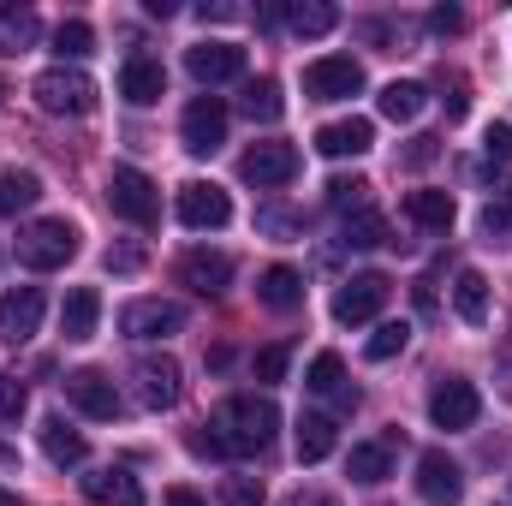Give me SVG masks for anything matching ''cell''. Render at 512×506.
<instances>
[{"mask_svg": "<svg viewBox=\"0 0 512 506\" xmlns=\"http://www.w3.org/2000/svg\"><path fill=\"white\" fill-rule=\"evenodd\" d=\"M239 179L256 185V191L292 185V179H298V149H292V143H256V149H245V161H239Z\"/></svg>", "mask_w": 512, "mask_h": 506, "instance_id": "30bf717a", "label": "cell"}, {"mask_svg": "<svg viewBox=\"0 0 512 506\" xmlns=\"http://www.w3.org/2000/svg\"><path fill=\"white\" fill-rule=\"evenodd\" d=\"M423 108H429V90H423V84H411V78H393V84L382 90V114L393 120V126H411Z\"/></svg>", "mask_w": 512, "mask_h": 506, "instance_id": "f1b7e54d", "label": "cell"}, {"mask_svg": "<svg viewBox=\"0 0 512 506\" xmlns=\"http://www.w3.org/2000/svg\"><path fill=\"white\" fill-rule=\"evenodd\" d=\"M36 197H42V179H36V173H24V167H6V173H0V215L30 209Z\"/></svg>", "mask_w": 512, "mask_h": 506, "instance_id": "f546056e", "label": "cell"}, {"mask_svg": "<svg viewBox=\"0 0 512 506\" xmlns=\"http://www.w3.org/2000/svg\"><path fill=\"white\" fill-rule=\"evenodd\" d=\"M245 114L262 120V126H274V120L286 114V102H280V84H274V78H251V84H245Z\"/></svg>", "mask_w": 512, "mask_h": 506, "instance_id": "d6a6232c", "label": "cell"}, {"mask_svg": "<svg viewBox=\"0 0 512 506\" xmlns=\"http://www.w3.org/2000/svg\"><path fill=\"white\" fill-rule=\"evenodd\" d=\"M84 495H90L96 506H143V489H137V477H131L126 465L90 471V477H84Z\"/></svg>", "mask_w": 512, "mask_h": 506, "instance_id": "44dd1931", "label": "cell"}, {"mask_svg": "<svg viewBox=\"0 0 512 506\" xmlns=\"http://www.w3.org/2000/svg\"><path fill=\"white\" fill-rule=\"evenodd\" d=\"M453 310H459V322H471V328L489 322V280H483L477 268H459V280H453Z\"/></svg>", "mask_w": 512, "mask_h": 506, "instance_id": "d4e9b609", "label": "cell"}, {"mask_svg": "<svg viewBox=\"0 0 512 506\" xmlns=\"http://www.w3.org/2000/svg\"><path fill=\"white\" fill-rule=\"evenodd\" d=\"M42 453L54 465H84L90 459V441L78 429H66V417H42Z\"/></svg>", "mask_w": 512, "mask_h": 506, "instance_id": "484cf974", "label": "cell"}, {"mask_svg": "<svg viewBox=\"0 0 512 506\" xmlns=\"http://www.w3.org/2000/svg\"><path fill=\"white\" fill-rule=\"evenodd\" d=\"M54 48H60V60H84V54L96 48V30H90L84 18H66V24L54 30Z\"/></svg>", "mask_w": 512, "mask_h": 506, "instance_id": "e575fe53", "label": "cell"}, {"mask_svg": "<svg viewBox=\"0 0 512 506\" xmlns=\"http://www.w3.org/2000/svg\"><path fill=\"white\" fill-rule=\"evenodd\" d=\"M185 72H191L197 84L245 78V48H239V42H197V48H185Z\"/></svg>", "mask_w": 512, "mask_h": 506, "instance_id": "4fadbf2b", "label": "cell"}, {"mask_svg": "<svg viewBox=\"0 0 512 506\" xmlns=\"http://www.w3.org/2000/svg\"><path fill=\"white\" fill-rule=\"evenodd\" d=\"M0 506H18V501H12V495H0Z\"/></svg>", "mask_w": 512, "mask_h": 506, "instance_id": "c3c4849f", "label": "cell"}, {"mask_svg": "<svg viewBox=\"0 0 512 506\" xmlns=\"http://www.w3.org/2000/svg\"><path fill=\"white\" fill-rule=\"evenodd\" d=\"M0 96H6V90H0Z\"/></svg>", "mask_w": 512, "mask_h": 506, "instance_id": "681fc988", "label": "cell"}, {"mask_svg": "<svg viewBox=\"0 0 512 506\" xmlns=\"http://www.w3.org/2000/svg\"><path fill=\"white\" fill-rule=\"evenodd\" d=\"M96 322H102V292L96 286H72L66 304H60V334L66 340H90Z\"/></svg>", "mask_w": 512, "mask_h": 506, "instance_id": "7402d4cb", "label": "cell"}, {"mask_svg": "<svg viewBox=\"0 0 512 506\" xmlns=\"http://www.w3.org/2000/svg\"><path fill=\"white\" fill-rule=\"evenodd\" d=\"M376 149V126L370 120H328V126L316 131V155H328V161H346V155H370Z\"/></svg>", "mask_w": 512, "mask_h": 506, "instance_id": "2e32d148", "label": "cell"}, {"mask_svg": "<svg viewBox=\"0 0 512 506\" xmlns=\"http://www.w3.org/2000/svg\"><path fill=\"white\" fill-rule=\"evenodd\" d=\"M286 24H292L298 36H328V30L340 24V12H334L328 0H298V6L286 12Z\"/></svg>", "mask_w": 512, "mask_h": 506, "instance_id": "1f68e13d", "label": "cell"}, {"mask_svg": "<svg viewBox=\"0 0 512 506\" xmlns=\"http://www.w3.org/2000/svg\"><path fill=\"white\" fill-rule=\"evenodd\" d=\"M483 417V393L471 387L465 376H447L435 381V393H429V423L435 429H471Z\"/></svg>", "mask_w": 512, "mask_h": 506, "instance_id": "52a82bcc", "label": "cell"}, {"mask_svg": "<svg viewBox=\"0 0 512 506\" xmlns=\"http://www.w3.org/2000/svg\"><path fill=\"white\" fill-rule=\"evenodd\" d=\"M507 227H512V203H489V209H483V233L495 239V233H507Z\"/></svg>", "mask_w": 512, "mask_h": 506, "instance_id": "60d3db41", "label": "cell"}, {"mask_svg": "<svg viewBox=\"0 0 512 506\" xmlns=\"http://www.w3.org/2000/svg\"><path fill=\"white\" fill-rule=\"evenodd\" d=\"M173 215H179V227H191V233H221V227L233 221V197H227L221 185H209V179H191V185H179Z\"/></svg>", "mask_w": 512, "mask_h": 506, "instance_id": "5b68a950", "label": "cell"}, {"mask_svg": "<svg viewBox=\"0 0 512 506\" xmlns=\"http://www.w3.org/2000/svg\"><path fill=\"white\" fill-rule=\"evenodd\" d=\"M161 506H209V501H203V495H197L191 483H173V489L161 495Z\"/></svg>", "mask_w": 512, "mask_h": 506, "instance_id": "ee69618b", "label": "cell"}, {"mask_svg": "<svg viewBox=\"0 0 512 506\" xmlns=\"http://www.w3.org/2000/svg\"><path fill=\"white\" fill-rule=\"evenodd\" d=\"M346 477L364 483V489L387 483V477H393V441H358L352 459H346Z\"/></svg>", "mask_w": 512, "mask_h": 506, "instance_id": "cb8c5ba5", "label": "cell"}, {"mask_svg": "<svg viewBox=\"0 0 512 506\" xmlns=\"http://www.w3.org/2000/svg\"><path fill=\"white\" fill-rule=\"evenodd\" d=\"M405 215H411L417 227H429V233H447L459 209H453V191H411V197H405Z\"/></svg>", "mask_w": 512, "mask_h": 506, "instance_id": "83f0119b", "label": "cell"}, {"mask_svg": "<svg viewBox=\"0 0 512 506\" xmlns=\"http://www.w3.org/2000/svg\"><path fill=\"white\" fill-rule=\"evenodd\" d=\"M280 429V405L268 393H233L215 411V447L221 453H262Z\"/></svg>", "mask_w": 512, "mask_h": 506, "instance_id": "6da1fadb", "label": "cell"}, {"mask_svg": "<svg viewBox=\"0 0 512 506\" xmlns=\"http://www.w3.org/2000/svg\"><path fill=\"white\" fill-rule=\"evenodd\" d=\"M459 24H465V18H459V6H435V12H429V30H435V36H453Z\"/></svg>", "mask_w": 512, "mask_h": 506, "instance_id": "b9f144b4", "label": "cell"}, {"mask_svg": "<svg viewBox=\"0 0 512 506\" xmlns=\"http://www.w3.org/2000/svg\"><path fill=\"white\" fill-rule=\"evenodd\" d=\"M66 399H72L84 417H96V423H114V417H120V387L102 376V370H78V376H66Z\"/></svg>", "mask_w": 512, "mask_h": 506, "instance_id": "9a60e30c", "label": "cell"}, {"mask_svg": "<svg viewBox=\"0 0 512 506\" xmlns=\"http://www.w3.org/2000/svg\"><path fill=\"white\" fill-rule=\"evenodd\" d=\"M286 506H340L334 495H298V501H286Z\"/></svg>", "mask_w": 512, "mask_h": 506, "instance_id": "bcb514c9", "label": "cell"}, {"mask_svg": "<svg viewBox=\"0 0 512 506\" xmlns=\"http://www.w3.org/2000/svg\"><path fill=\"white\" fill-rule=\"evenodd\" d=\"M364 90V66L352 54H322L304 66V96L310 102H352Z\"/></svg>", "mask_w": 512, "mask_h": 506, "instance_id": "277c9868", "label": "cell"}, {"mask_svg": "<svg viewBox=\"0 0 512 506\" xmlns=\"http://www.w3.org/2000/svg\"><path fill=\"white\" fill-rule=\"evenodd\" d=\"M405 161H411V167H423V161H435V137H417V143H411V155H405Z\"/></svg>", "mask_w": 512, "mask_h": 506, "instance_id": "f6af8a7d", "label": "cell"}, {"mask_svg": "<svg viewBox=\"0 0 512 506\" xmlns=\"http://www.w3.org/2000/svg\"><path fill=\"white\" fill-rule=\"evenodd\" d=\"M42 310H48L42 286H12V292L0 298V340L24 346V340H30V334L42 328Z\"/></svg>", "mask_w": 512, "mask_h": 506, "instance_id": "5bb4252c", "label": "cell"}, {"mask_svg": "<svg viewBox=\"0 0 512 506\" xmlns=\"http://www.w3.org/2000/svg\"><path fill=\"white\" fill-rule=\"evenodd\" d=\"M405 340H411V328H405V322H382V328L364 340V358H370V364H387V358H399V352H405Z\"/></svg>", "mask_w": 512, "mask_h": 506, "instance_id": "836d02e7", "label": "cell"}, {"mask_svg": "<svg viewBox=\"0 0 512 506\" xmlns=\"http://www.w3.org/2000/svg\"><path fill=\"white\" fill-rule=\"evenodd\" d=\"M340 245H346V251H376V245H387V221L376 215V209H358V215L346 221Z\"/></svg>", "mask_w": 512, "mask_h": 506, "instance_id": "4dcf8cb0", "label": "cell"}, {"mask_svg": "<svg viewBox=\"0 0 512 506\" xmlns=\"http://www.w3.org/2000/svg\"><path fill=\"white\" fill-rule=\"evenodd\" d=\"M310 393H322V399H334L340 411H352L358 405V387L346 381V364H340V352H316L310 358V376H304Z\"/></svg>", "mask_w": 512, "mask_h": 506, "instance_id": "ffe728a7", "label": "cell"}, {"mask_svg": "<svg viewBox=\"0 0 512 506\" xmlns=\"http://www.w3.org/2000/svg\"><path fill=\"white\" fill-rule=\"evenodd\" d=\"M417 495H423V506H459V495H465V471H459L441 447H429V453L417 459Z\"/></svg>", "mask_w": 512, "mask_h": 506, "instance_id": "8fae6325", "label": "cell"}, {"mask_svg": "<svg viewBox=\"0 0 512 506\" xmlns=\"http://www.w3.org/2000/svg\"><path fill=\"white\" fill-rule=\"evenodd\" d=\"M221 506H262V483L256 477H227L221 483Z\"/></svg>", "mask_w": 512, "mask_h": 506, "instance_id": "8d00e7d4", "label": "cell"}, {"mask_svg": "<svg viewBox=\"0 0 512 506\" xmlns=\"http://www.w3.org/2000/svg\"><path fill=\"white\" fill-rule=\"evenodd\" d=\"M120 96H126L131 108H155V102L167 96V72H161V60L131 54L126 66H120Z\"/></svg>", "mask_w": 512, "mask_h": 506, "instance_id": "e0dca14e", "label": "cell"}, {"mask_svg": "<svg viewBox=\"0 0 512 506\" xmlns=\"http://www.w3.org/2000/svg\"><path fill=\"white\" fill-rule=\"evenodd\" d=\"M179 137H185L191 155H215V149L227 143V108H221L215 96H197V102L185 108V120H179Z\"/></svg>", "mask_w": 512, "mask_h": 506, "instance_id": "7c38bea8", "label": "cell"}, {"mask_svg": "<svg viewBox=\"0 0 512 506\" xmlns=\"http://www.w3.org/2000/svg\"><path fill=\"white\" fill-rule=\"evenodd\" d=\"M179 280L191 286V292H203V298H221L227 286H233V256L221 251H191L179 262Z\"/></svg>", "mask_w": 512, "mask_h": 506, "instance_id": "d6986e66", "label": "cell"}, {"mask_svg": "<svg viewBox=\"0 0 512 506\" xmlns=\"http://www.w3.org/2000/svg\"><path fill=\"white\" fill-rule=\"evenodd\" d=\"M179 387H185V381H179V364H173L167 352L137 364V399H143L149 411H167V405H179Z\"/></svg>", "mask_w": 512, "mask_h": 506, "instance_id": "ac0fdd59", "label": "cell"}, {"mask_svg": "<svg viewBox=\"0 0 512 506\" xmlns=\"http://www.w3.org/2000/svg\"><path fill=\"white\" fill-rule=\"evenodd\" d=\"M334 441H340L334 417H322V411H304V417H298V459H304V465H322V459L334 453Z\"/></svg>", "mask_w": 512, "mask_h": 506, "instance_id": "4316f807", "label": "cell"}, {"mask_svg": "<svg viewBox=\"0 0 512 506\" xmlns=\"http://www.w3.org/2000/svg\"><path fill=\"white\" fill-rule=\"evenodd\" d=\"M256 298H262L268 310H298V304H304V274H298V268H286V262H274V268H262Z\"/></svg>", "mask_w": 512, "mask_h": 506, "instance_id": "603a6c76", "label": "cell"}, {"mask_svg": "<svg viewBox=\"0 0 512 506\" xmlns=\"http://www.w3.org/2000/svg\"><path fill=\"white\" fill-rule=\"evenodd\" d=\"M286 364H292V346H262L256 352V381H280Z\"/></svg>", "mask_w": 512, "mask_h": 506, "instance_id": "74e56055", "label": "cell"}, {"mask_svg": "<svg viewBox=\"0 0 512 506\" xmlns=\"http://www.w3.org/2000/svg\"><path fill=\"white\" fill-rule=\"evenodd\" d=\"M179 328H185V310L173 298H137V304L120 310V334L126 340H167Z\"/></svg>", "mask_w": 512, "mask_h": 506, "instance_id": "9c48e42d", "label": "cell"}, {"mask_svg": "<svg viewBox=\"0 0 512 506\" xmlns=\"http://www.w3.org/2000/svg\"><path fill=\"white\" fill-rule=\"evenodd\" d=\"M387 298H393V280H387V274H352V280H346V286L334 292V322L358 328V322L382 316Z\"/></svg>", "mask_w": 512, "mask_h": 506, "instance_id": "ba28073f", "label": "cell"}, {"mask_svg": "<svg viewBox=\"0 0 512 506\" xmlns=\"http://www.w3.org/2000/svg\"><path fill=\"white\" fill-rule=\"evenodd\" d=\"M30 96H36L42 114H90V108H96V84H90L78 66H48V72H36Z\"/></svg>", "mask_w": 512, "mask_h": 506, "instance_id": "3957f363", "label": "cell"}, {"mask_svg": "<svg viewBox=\"0 0 512 506\" xmlns=\"http://www.w3.org/2000/svg\"><path fill=\"white\" fill-rule=\"evenodd\" d=\"M0 465H12V447H6V441H0Z\"/></svg>", "mask_w": 512, "mask_h": 506, "instance_id": "7dc6e473", "label": "cell"}, {"mask_svg": "<svg viewBox=\"0 0 512 506\" xmlns=\"http://www.w3.org/2000/svg\"><path fill=\"white\" fill-rule=\"evenodd\" d=\"M108 203H114V215L131 221V227H155V215H161L155 179L137 173V167H114V173H108Z\"/></svg>", "mask_w": 512, "mask_h": 506, "instance_id": "8992f818", "label": "cell"}, {"mask_svg": "<svg viewBox=\"0 0 512 506\" xmlns=\"http://www.w3.org/2000/svg\"><path fill=\"white\" fill-rule=\"evenodd\" d=\"M72 256H78V227H72L66 215L30 221V227L18 233V262H24V268H36V274H48V268H66Z\"/></svg>", "mask_w": 512, "mask_h": 506, "instance_id": "7a4b0ae2", "label": "cell"}, {"mask_svg": "<svg viewBox=\"0 0 512 506\" xmlns=\"http://www.w3.org/2000/svg\"><path fill=\"white\" fill-rule=\"evenodd\" d=\"M483 155H489V161H512V126H489V137H483Z\"/></svg>", "mask_w": 512, "mask_h": 506, "instance_id": "ab89813d", "label": "cell"}, {"mask_svg": "<svg viewBox=\"0 0 512 506\" xmlns=\"http://www.w3.org/2000/svg\"><path fill=\"white\" fill-rule=\"evenodd\" d=\"M256 221H262L268 233H298V227H304V221H298V215H286V209H262Z\"/></svg>", "mask_w": 512, "mask_h": 506, "instance_id": "7bdbcfd3", "label": "cell"}, {"mask_svg": "<svg viewBox=\"0 0 512 506\" xmlns=\"http://www.w3.org/2000/svg\"><path fill=\"white\" fill-rule=\"evenodd\" d=\"M24 405H30V387H24L18 376H0V423H18Z\"/></svg>", "mask_w": 512, "mask_h": 506, "instance_id": "d590c367", "label": "cell"}, {"mask_svg": "<svg viewBox=\"0 0 512 506\" xmlns=\"http://www.w3.org/2000/svg\"><path fill=\"white\" fill-rule=\"evenodd\" d=\"M364 191H370L364 179H328V203L334 209H364Z\"/></svg>", "mask_w": 512, "mask_h": 506, "instance_id": "f35d334b", "label": "cell"}]
</instances>
